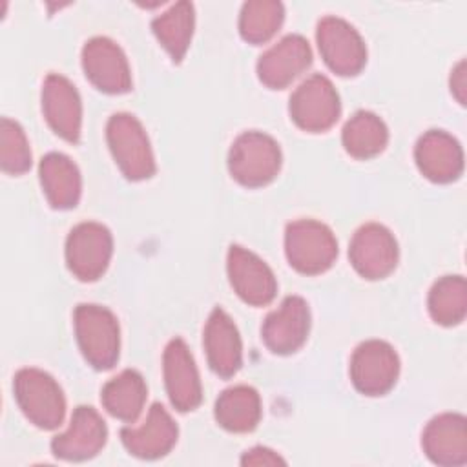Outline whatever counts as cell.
Here are the masks:
<instances>
[{"label": "cell", "instance_id": "1", "mask_svg": "<svg viewBox=\"0 0 467 467\" xmlns=\"http://www.w3.org/2000/svg\"><path fill=\"white\" fill-rule=\"evenodd\" d=\"M78 348L97 370L111 368L119 359L120 330L113 312L100 305L82 303L73 312Z\"/></svg>", "mask_w": 467, "mask_h": 467}, {"label": "cell", "instance_id": "2", "mask_svg": "<svg viewBox=\"0 0 467 467\" xmlns=\"http://www.w3.org/2000/svg\"><path fill=\"white\" fill-rule=\"evenodd\" d=\"M15 400L24 416L38 429L51 431L64 421L66 398L53 376L40 368H20L13 381Z\"/></svg>", "mask_w": 467, "mask_h": 467}, {"label": "cell", "instance_id": "3", "mask_svg": "<svg viewBox=\"0 0 467 467\" xmlns=\"http://www.w3.org/2000/svg\"><path fill=\"white\" fill-rule=\"evenodd\" d=\"M281 148L263 131L241 133L228 153L230 175L246 188H259L275 179L281 170Z\"/></svg>", "mask_w": 467, "mask_h": 467}, {"label": "cell", "instance_id": "4", "mask_svg": "<svg viewBox=\"0 0 467 467\" xmlns=\"http://www.w3.org/2000/svg\"><path fill=\"white\" fill-rule=\"evenodd\" d=\"M285 252L294 270L317 275L334 265L337 241L327 224L314 219H299L286 226Z\"/></svg>", "mask_w": 467, "mask_h": 467}, {"label": "cell", "instance_id": "5", "mask_svg": "<svg viewBox=\"0 0 467 467\" xmlns=\"http://www.w3.org/2000/svg\"><path fill=\"white\" fill-rule=\"evenodd\" d=\"M106 139L115 162L130 181L150 179L155 159L142 124L130 113H115L106 124Z\"/></svg>", "mask_w": 467, "mask_h": 467}, {"label": "cell", "instance_id": "6", "mask_svg": "<svg viewBox=\"0 0 467 467\" xmlns=\"http://www.w3.org/2000/svg\"><path fill=\"white\" fill-rule=\"evenodd\" d=\"M290 119L297 128L319 133L336 124L341 113L339 95L334 84L321 73L303 80L290 95Z\"/></svg>", "mask_w": 467, "mask_h": 467}, {"label": "cell", "instance_id": "7", "mask_svg": "<svg viewBox=\"0 0 467 467\" xmlns=\"http://www.w3.org/2000/svg\"><path fill=\"white\" fill-rule=\"evenodd\" d=\"M113 254L111 232L100 223H80L66 239V263L80 281H97L108 268Z\"/></svg>", "mask_w": 467, "mask_h": 467}, {"label": "cell", "instance_id": "8", "mask_svg": "<svg viewBox=\"0 0 467 467\" xmlns=\"http://www.w3.org/2000/svg\"><path fill=\"white\" fill-rule=\"evenodd\" d=\"M316 40L325 64L341 77L358 75L367 64L361 35L343 18L325 16L316 29Z\"/></svg>", "mask_w": 467, "mask_h": 467}, {"label": "cell", "instance_id": "9", "mask_svg": "<svg viewBox=\"0 0 467 467\" xmlns=\"http://www.w3.org/2000/svg\"><path fill=\"white\" fill-rule=\"evenodd\" d=\"M400 374L396 350L381 339H368L356 347L350 358V379L365 396L387 394Z\"/></svg>", "mask_w": 467, "mask_h": 467}, {"label": "cell", "instance_id": "10", "mask_svg": "<svg viewBox=\"0 0 467 467\" xmlns=\"http://www.w3.org/2000/svg\"><path fill=\"white\" fill-rule=\"evenodd\" d=\"M348 257L361 277L383 279L398 265V243L383 224L367 223L352 235Z\"/></svg>", "mask_w": 467, "mask_h": 467}, {"label": "cell", "instance_id": "11", "mask_svg": "<svg viewBox=\"0 0 467 467\" xmlns=\"http://www.w3.org/2000/svg\"><path fill=\"white\" fill-rule=\"evenodd\" d=\"M82 67L88 80L109 95L131 89V71L124 51L106 36H95L82 47Z\"/></svg>", "mask_w": 467, "mask_h": 467}, {"label": "cell", "instance_id": "12", "mask_svg": "<svg viewBox=\"0 0 467 467\" xmlns=\"http://www.w3.org/2000/svg\"><path fill=\"white\" fill-rule=\"evenodd\" d=\"M226 270L235 294L252 306H265L277 294V281L270 266L254 252L232 244L228 250Z\"/></svg>", "mask_w": 467, "mask_h": 467}, {"label": "cell", "instance_id": "13", "mask_svg": "<svg viewBox=\"0 0 467 467\" xmlns=\"http://www.w3.org/2000/svg\"><path fill=\"white\" fill-rule=\"evenodd\" d=\"M162 372L171 405L179 412L195 410L202 401V387L193 356L181 337H173L166 345L162 354Z\"/></svg>", "mask_w": 467, "mask_h": 467}, {"label": "cell", "instance_id": "14", "mask_svg": "<svg viewBox=\"0 0 467 467\" xmlns=\"http://www.w3.org/2000/svg\"><path fill=\"white\" fill-rule=\"evenodd\" d=\"M310 330V310L303 297L288 296L261 327V337L274 354H292L303 347Z\"/></svg>", "mask_w": 467, "mask_h": 467}, {"label": "cell", "instance_id": "15", "mask_svg": "<svg viewBox=\"0 0 467 467\" xmlns=\"http://www.w3.org/2000/svg\"><path fill=\"white\" fill-rule=\"evenodd\" d=\"M106 440L108 427L102 416L93 407L78 405L73 410L67 431L51 440V451L60 460L84 462L97 456Z\"/></svg>", "mask_w": 467, "mask_h": 467}, {"label": "cell", "instance_id": "16", "mask_svg": "<svg viewBox=\"0 0 467 467\" xmlns=\"http://www.w3.org/2000/svg\"><path fill=\"white\" fill-rule=\"evenodd\" d=\"M312 64V49L305 36L286 35L257 60V77L270 89H285Z\"/></svg>", "mask_w": 467, "mask_h": 467}, {"label": "cell", "instance_id": "17", "mask_svg": "<svg viewBox=\"0 0 467 467\" xmlns=\"http://www.w3.org/2000/svg\"><path fill=\"white\" fill-rule=\"evenodd\" d=\"M42 111L49 128L67 142H78L82 102L77 88L62 75L51 73L42 86Z\"/></svg>", "mask_w": 467, "mask_h": 467}, {"label": "cell", "instance_id": "18", "mask_svg": "<svg viewBox=\"0 0 467 467\" xmlns=\"http://www.w3.org/2000/svg\"><path fill=\"white\" fill-rule=\"evenodd\" d=\"M179 429L170 412L153 403L140 427L120 429V440L126 451L142 460H157L166 456L177 443Z\"/></svg>", "mask_w": 467, "mask_h": 467}, {"label": "cell", "instance_id": "19", "mask_svg": "<svg viewBox=\"0 0 467 467\" xmlns=\"http://www.w3.org/2000/svg\"><path fill=\"white\" fill-rule=\"evenodd\" d=\"M418 170L432 182H452L463 171V150L460 142L443 130H429L414 148Z\"/></svg>", "mask_w": 467, "mask_h": 467}, {"label": "cell", "instance_id": "20", "mask_svg": "<svg viewBox=\"0 0 467 467\" xmlns=\"http://www.w3.org/2000/svg\"><path fill=\"white\" fill-rule=\"evenodd\" d=\"M421 447L432 463L456 467L467 462V421L462 414L445 412L432 418L421 434Z\"/></svg>", "mask_w": 467, "mask_h": 467}, {"label": "cell", "instance_id": "21", "mask_svg": "<svg viewBox=\"0 0 467 467\" xmlns=\"http://www.w3.org/2000/svg\"><path fill=\"white\" fill-rule=\"evenodd\" d=\"M210 368L221 378H232L243 363V345L239 330L223 308H213L202 336Z\"/></svg>", "mask_w": 467, "mask_h": 467}, {"label": "cell", "instance_id": "22", "mask_svg": "<svg viewBox=\"0 0 467 467\" xmlns=\"http://www.w3.org/2000/svg\"><path fill=\"white\" fill-rule=\"evenodd\" d=\"M40 184L47 202L55 210H69L78 204L82 179L77 164L64 153L51 151L38 164Z\"/></svg>", "mask_w": 467, "mask_h": 467}, {"label": "cell", "instance_id": "23", "mask_svg": "<svg viewBox=\"0 0 467 467\" xmlns=\"http://www.w3.org/2000/svg\"><path fill=\"white\" fill-rule=\"evenodd\" d=\"M217 423L230 432H250L261 420V398L254 387L235 385L223 390L213 409Z\"/></svg>", "mask_w": 467, "mask_h": 467}, {"label": "cell", "instance_id": "24", "mask_svg": "<svg viewBox=\"0 0 467 467\" xmlns=\"http://www.w3.org/2000/svg\"><path fill=\"white\" fill-rule=\"evenodd\" d=\"M146 396L148 387L144 378L137 370L126 368L102 387L100 401L113 418L133 423L142 412Z\"/></svg>", "mask_w": 467, "mask_h": 467}, {"label": "cell", "instance_id": "25", "mask_svg": "<svg viewBox=\"0 0 467 467\" xmlns=\"http://www.w3.org/2000/svg\"><path fill=\"white\" fill-rule=\"evenodd\" d=\"M341 142L354 159H370L379 155L389 142L385 122L372 111H356L343 126Z\"/></svg>", "mask_w": 467, "mask_h": 467}, {"label": "cell", "instance_id": "26", "mask_svg": "<svg viewBox=\"0 0 467 467\" xmlns=\"http://www.w3.org/2000/svg\"><path fill=\"white\" fill-rule=\"evenodd\" d=\"M195 13L190 2H177L151 20V29L173 62H181L190 47Z\"/></svg>", "mask_w": 467, "mask_h": 467}, {"label": "cell", "instance_id": "27", "mask_svg": "<svg viewBox=\"0 0 467 467\" xmlns=\"http://www.w3.org/2000/svg\"><path fill=\"white\" fill-rule=\"evenodd\" d=\"M431 317L443 327L463 321L467 314V283L462 275H443L438 279L427 299Z\"/></svg>", "mask_w": 467, "mask_h": 467}, {"label": "cell", "instance_id": "28", "mask_svg": "<svg viewBox=\"0 0 467 467\" xmlns=\"http://www.w3.org/2000/svg\"><path fill=\"white\" fill-rule=\"evenodd\" d=\"M285 7L275 0L244 2L239 15V33L250 44L268 42L281 27Z\"/></svg>", "mask_w": 467, "mask_h": 467}, {"label": "cell", "instance_id": "29", "mask_svg": "<svg viewBox=\"0 0 467 467\" xmlns=\"http://www.w3.org/2000/svg\"><path fill=\"white\" fill-rule=\"evenodd\" d=\"M0 166L2 171L22 175L31 168V150L18 122L4 117L0 120Z\"/></svg>", "mask_w": 467, "mask_h": 467}, {"label": "cell", "instance_id": "30", "mask_svg": "<svg viewBox=\"0 0 467 467\" xmlns=\"http://www.w3.org/2000/svg\"><path fill=\"white\" fill-rule=\"evenodd\" d=\"M286 462L272 449L268 447H254L250 451H246L241 458V465H254V467H261V465H285Z\"/></svg>", "mask_w": 467, "mask_h": 467}, {"label": "cell", "instance_id": "31", "mask_svg": "<svg viewBox=\"0 0 467 467\" xmlns=\"http://www.w3.org/2000/svg\"><path fill=\"white\" fill-rule=\"evenodd\" d=\"M451 91L456 97V100L465 106V91H467V80H465V60H460L458 66L452 69L451 75Z\"/></svg>", "mask_w": 467, "mask_h": 467}]
</instances>
